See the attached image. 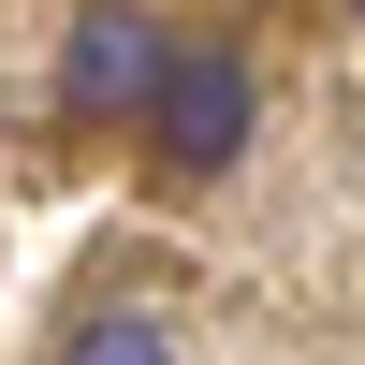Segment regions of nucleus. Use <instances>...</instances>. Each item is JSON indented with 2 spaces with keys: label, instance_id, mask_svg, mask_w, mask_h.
<instances>
[{
  "label": "nucleus",
  "instance_id": "nucleus-2",
  "mask_svg": "<svg viewBox=\"0 0 365 365\" xmlns=\"http://www.w3.org/2000/svg\"><path fill=\"white\" fill-rule=\"evenodd\" d=\"M161 73H175V44H161V15H132V0L73 15V44H58V103L73 117H146Z\"/></svg>",
  "mask_w": 365,
  "mask_h": 365
},
{
  "label": "nucleus",
  "instance_id": "nucleus-3",
  "mask_svg": "<svg viewBox=\"0 0 365 365\" xmlns=\"http://www.w3.org/2000/svg\"><path fill=\"white\" fill-rule=\"evenodd\" d=\"M58 365H175V336H161L146 307H103V322H73V351H58Z\"/></svg>",
  "mask_w": 365,
  "mask_h": 365
},
{
  "label": "nucleus",
  "instance_id": "nucleus-1",
  "mask_svg": "<svg viewBox=\"0 0 365 365\" xmlns=\"http://www.w3.org/2000/svg\"><path fill=\"white\" fill-rule=\"evenodd\" d=\"M249 58H220V44H175V73H161V103H146V132H161V161L175 175H220L234 146H249Z\"/></svg>",
  "mask_w": 365,
  "mask_h": 365
}]
</instances>
